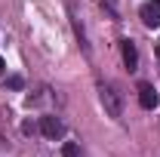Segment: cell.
<instances>
[{
  "label": "cell",
  "mask_w": 160,
  "mask_h": 157,
  "mask_svg": "<svg viewBox=\"0 0 160 157\" xmlns=\"http://www.w3.org/2000/svg\"><path fill=\"white\" fill-rule=\"evenodd\" d=\"M157 59H160V46H157Z\"/></svg>",
  "instance_id": "ba28073f"
},
{
  "label": "cell",
  "mask_w": 160,
  "mask_h": 157,
  "mask_svg": "<svg viewBox=\"0 0 160 157\" xmlns=\"http://www.w3.org/2000/svg\"><path fill=\"white\" fill-rule=\"evenodd\" d=\"M102 105L108 111V117H120L123 114V96L114 83H102Z\"/></svg>",
  "instance_id": "6da1fadb"
},
{
  "label": "cell",
  "mask_w": 160,
  "mask_h": 157,
  "mask_svg": "<svg viewBox=\"0 0 160 157\" xmlns=\"http://www.w3.org/2000/svg\"><path fill=\"white\" fill-rule=\"evenodd\" d=\"M0 71H3V59H0Z\"/></svg>",
  "instance_id": "52a82bcc"
},
{
  "label": "cell",
  "mask_w": 160,
  "mask_h": 157,
  "mask_svg": "<svg viewBox=\"0 0 160 157\" xmlns=\"http://www.w3.org/2000/svg\"><path fill=\"white\" fill-rule=\"evenodd\" d=\"M40 133H43L46 139H59L62 133H65V126H62L59 117H43L40 120Z\"/></svg>",
  "instance_id": "5b68a950"
},
{
  "label": "cell",
  "mask_w": 160,
  "mask_h": 157,
  "mask_svg": "<svg viewBox=\"0 0 160 157\" xmlns=\"http://www.w3.org/2000/svg\"><path fill=\"white\" fill-rule=\"evenodd\" d=\"M120 53H123V65H126L129 71L139 68V53H136V43H132V40H120Z\"/></svg>",
  "instance_id": "277c9868"
},
{
  "label": "cell",
  "mask_w": 160,
  "mask_h": 157,
  "mask_svg": "<svg viewBox=\"0 0 160 157\" xmlns=\"http://www.w3.org/2000/svg\"><path fill=\"white\" fill-rule=\"evenodd\" d=\"M157 102H160L157 89H154L151 83H139V105H142V108H145V111H154Z\"/></svg>",
  "instance_id": "3957f363"
},
{
  "label": "cell",
  "mask_w": 160,
  "mask_h": 157,
  "mask_svg": "<svg viewBox=\"0 0 160 157\" xmlns=\"http://www.w3.org/2000/svg\"><path fill=\"white\" fill-rule=\"evenodd\" d=\"M139 16H142V22H145L148 28H157V25H160V0H148V3H142Z\"/></svg>",
  "instance_id": "7a4b0ae2"
},
{
  "label": "cell",
  "mask_w": 160,
  "mask_h": 157,
  "mask_svg": "<svg viewBox=\"0 0 160 157\" xmlns=\"http://www.w3.org/2000/svg\"><path fill=\"white\" fill-rule=\"evenodd\" d=\"M62 157H80L77 142H65V145H62Z\"/></svg>",
  "instance_id": "8992f818"
}]
</instances>
